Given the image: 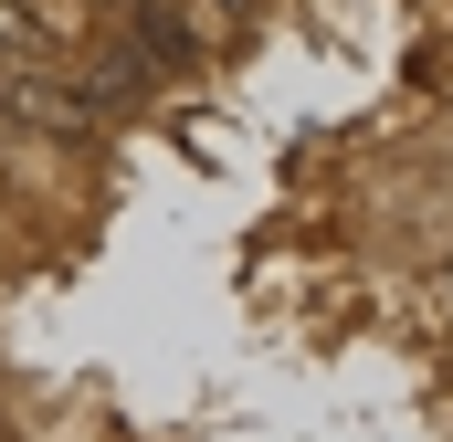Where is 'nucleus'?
I'll list each match as a JSON object with an SVG mask.
<instances>
[{
    "label": "nucleus",
    "instance_id": "obj_1",
    "mask_svg": "<svg viewBox=\"0 0 453 442\" xmlns=\"http://www.w3.org/2000/svg\"><path fill=\"white\" fill-rule=\"evenodd\" d=\"M137 53H148L158 74H180V64L201 53V32H190V21H180L169 0H137Z\"/></svg>",
    "mask_w": 453,
    "mask_h": 442
}]
</instances>
